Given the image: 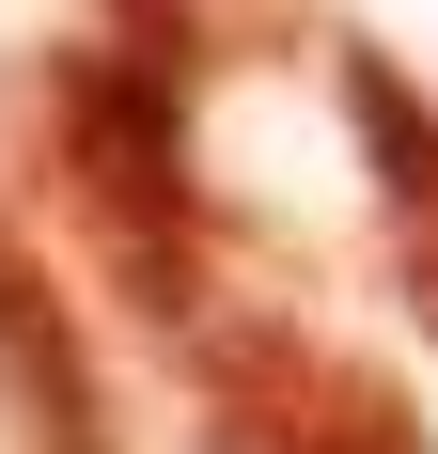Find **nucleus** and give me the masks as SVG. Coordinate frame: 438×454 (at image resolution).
Wrapping results in <instances>:
<instances>
[{
  "instance_id": "5",
  "label": "nucleus",
  "mask_w": 438,
  "mask_h": 454,
  "mask_svg": "<svg viewBox=\"0 0 438 454\" xmlns=\"http://www.w3.org/2000/svg\"><path fill=\"white\" fill-rule=\"evenodd\" d=\"M94 16H110V47H141L157 79H188V63H204V0H94Z\"/></svg>"
},
{
  "instance_id": "3",
  "label": "nucleus",
  "mask_w": 438,
  "mask_h": 454,
  "mask_svg": "<svg viewBox=\"0 0 438 454\" xmlns=\"http://www.w3.org/2000/svg\"><path fill=\"white\" fill-rule=\"evenodd\" d=\"M0 439L16 454H126L110 439V376L79 345V298L16 251V220H0Z\"/></svg>"
},
{
  "instance_id": "4",
  "label": "nucleus",
  "mask_w": 438,
  "mask_h": 454,
  "mask_svg": "<svg viewBox=\"0 0 438 454\" xmlns=\"http://www.w3.org/2000/svg\"><path fill=\"white\" fill-rule=\"evenodd\" d=\"M329 94H345V126H360V173H376L392 235H438V94L407 79L392 47H329Z\"/></svg>"
},
{
  "instance_id": "6",
  "label": "nucleus",
  "mask_w": 438,
  "mask_h": 454,
  "mask_svg": "<svg viewBox=\"0 0 438 454\" xmlns=\"http://www.w3.org/2000/svg\"><path fill=\"white\" fill-rule=\"evenodd\" d=\"M392 282H407V314L438 329V235H392Z\"/></svg>"
},
{
  "instance_id": "2",
  "label": "nucleus",
  "mask_w": 438,
  "mask_h": 454,
  "mask_svg": "<svg viewBox=\"0 0 438 454\" xmlns=\"http://www.w3.org/2000/svg\"><path fill=\"white\" fill-rule=\"evenodd\" d=\"M188 408H204V454H438L423 408L376 361H329V345H298L266 314L188 329Z\"/></svg>"
},
{
  "instance_id": "1",
  "label": "nucleus",
  "mask_w": 438,
  "mask_h": 454,
  "mask_svg": "<svg viewBox=\"0 0 438 454\" xmlns=\"http://www.w3.org/2000/svg\"><path fill=\"white\" fill-rule=\"evenodd\" d=\"M47 126H63V188H79L94 267L126 282L141 329H204V188H188V79H157L141 47H63L47 63Z\"/></svg>"
}]
</instances>
